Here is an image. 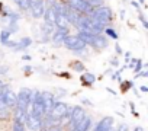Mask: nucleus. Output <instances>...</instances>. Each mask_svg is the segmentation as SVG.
<instances>
[{"label": "nucleus", "instance_id": "obj_1", "mask_svg": "<svg viewBox=\"0 0 148 131\" xmlns=\"http://www.w3.org/2000/svg\"><path fill=\"white\" fill-rule=\"evenodd\" d=\"M87 16H92V18L100 21L102 23H106V25H109V22L113 19V13H112L110 8H108V6H99V8L93 9V12Z\"/></svg>", "mask_w": 148, "mask_h": 131}, {"label": "nucleus", "instance_id": "obj_2", "mask_svg": "<svg viewBox=\"0 0 148 131\" xmlns=\"http://www.w3.org/2000/svg\"><path fill=\"white\" fill-rule=\"evenodd\" d=\"M62 44H64L68 50H71V51H74V52H79V51H82V50L86 48V44H84L77 35H67V37L64 38Z\"/></svg>", "mask_w": 148, "mask_h": 131}, {"label": "nucleus", "instance_id": "obj_3", "mask_svg": "<svg viewBox=\"0 0 148 131\" xmlns=\"http://www.w3.org/2000/svg\"><path fill=\"white\" fill-rule=\"evenodd\" d=\"M86 111L82 106H74L73 109H70V128L77 127L84 118H86Z\"/></svg>", "mask_w": 148, "mask_h": 131}, {"label": "nucleus", "instance_id": "obj_4", "mask_svg": "<svg viewBox=\"0 0 148 131\" xmlns=\"http://www.w3.org/2000/svg\"><path fill=\"white\" fill-rule=\"evenodd\" d=\"M32 114L38 117H44V103H42V96L39 90H32Z\"/></svg>", "mask_w": 148, "mask_h": 131}, {"label": "nucleus", "instance_id": "obj_5", "mask_svg": "<svg viewBox=\"0 0 148 131\" xmlns=\"http://www.w3.org/2000/svg\"><path fill=\"white\" fill-rule=\"evenodd\" d=\"M68 8L77 10L79 13H84V15H90L93 12V8L86 2V0H68Z\"/></svg>", "mask_w": 148, "mask_h": 131}, {"label": "nucleus", "instance_id": "obj_6", "mask_svg": "<svg viewBox=\"0 0 148 131\" xmlns=\"http://www.w3.org/2000/svg\"><path fill=\"white\" fill-rule=\"evenodd\" d=\"M16 98H18L16 106H19V108H22V109H26L28 103H29L31 99H32V90L28 89V88H22V89L19 90V93L16 95ZM25 112H26V111H25Z\"/></svg>", "mask_w": 148, "mask_h": 131}, {"label": "nucleus", "instance_id": "obj_7", "mask_svg": "<svg viewBox=\"0 0 148 131\" xmlns=\"http://www.w3.org/2000/svg\"><path fill=\"white\" fill-rule=\"evenodd\" d=\"M70 109H68V105L65 103V102H61V101H55V103H54V106H52V109H51V112L48 114V115H51L52 118H55V119H61L67 112H68Z\"/></svg>", "mask_w": 148, "mask_h": 131}, {"label": "nucleus", "instance_id": "obj_8", "mask_svg": "<svg viewBox=\"0 0 148 131\" xmlns=\"http://www.w3.org/2000/svg\"><path fill=\"white\" fill-rule=\"evenodd\" d=\"M25 127L31 131H41L42 128V117H38V115H28L26 118V122H25Z\"/></svg>", "mask_w": 148, "mask_h": 131}, {"label": "nucleus", "instance_id": "obj_9", "mask_svg": "<svg viewBox=\"0 0 148 131\" xmlns=\"http://www.w3.org/2000/svg\"><path fill=\"white\" fill-rule=\"evenodd\" d=\"M41 96H42V103H44V115H48L55 103V96L51 93V92H41Z\"/></svg>", "mask_w": 148, "mask_h": 131}, {"label": "nucleus", "instance_id": "obj_10", "mask_svg": "<svg viewBox=\"0 0 148 131\" xmlns=\"http://www.w3.org/2000/svg\"><path fill=\"white\" fill-rule=\"evenodd\" d=\"M2 101H3V103L6 105V108H8V109L15 108V106H16V103H18V98H16V95H15L12 90H9V89L3 93Z\"/></svg>", "mask_w": 148, "mask_h": 131}, {"label": "nucleus", "instance_id": "obj_11", "mask_svg": "<svg viewBox=\"0 0 148 131\" xmlns=\"http://www.w3.org/2000/svg\"><path fill=\"white\" fill-rule=\"evenodd\" d=\"M112 127H113V118L112 117H105L102 121H99L95 131H109Z\"/></svg>", "mask_w": 148, "mask_h": 131}, {"label": "nucleus", "instance_id": "obj_12", "mask_svg": "<svg viewBox=\"0 0 148 131\" xmlns=\"http://www.w3.org/2000/svg\"><path fill=\"white\" fill-rule=\"evenodd\" d=\"M31 9V13L34 18H42L44 16V12H45V6H44V2H39V3H34L29 6Z\"/></svg>", "mask_w": 148, "mask_h": 131}, {"label": "nucleus", "instance_id": "obj_13", "mask_svg": "<svg viewBox=\"0 0 148 131\" xmlns=\"http://www.w3.org/2000/svg\"><path fill=\"white\" fill-rule=\"evenodd\" d=\"M108 44H109L108 38L100 34V35H96V37H95V39H93V42H92V47L96 48V50H102V48H106Z\"/></svg>", "mask_w": 148, "mask_h": 131}, {"label": "nucleus", "instance_id": "obj_14", "mask_svg": "<svg viewBox=\"0 0 148 131\" xmlns=\"http://www.w3.org/2000/svg\"><path fill=\"white\" fill-rule=\"evenodd\" d=\"M68 32H70L68 29H55L54 34H52V41H54L55 44H62L64 38H65L67 35H70Z\"/></svg>", "mask_w": 148, "mask_h": 131}, {"label": "nucleus", "instance_id": "obj_15", "mask_svg": "<svg viewBox=\"0 0 148 131\" xmlns=\"http://www.w3.org/2000/svg\"><path fill=\"white\" fill-rule=\"evenodd\" d=\"M44 21H45V23L55 26V12H54L52 6H49V8L45 9V12H44Z\"/></svg>", "mask_w": 148, "mask_h": 131}, {"label": "nucleus", "instance_id": "obj_16", "mask_svg": "<svg viewBox=\"0 0 148 131\" xmlns=\"http://www.w3.org/2000/svg\"><path fill=\"white\" fill-rule=\"evenodd\" d=\"M55 28L57 29H68V21L62 15H55Z\"/></svg>", "mask_w": 148, "mask_h": 131}, {"label": "nucleus", "instance_id": "obj_17", "mask_svg": "<svg viewBox=\"0 0 148 131\" xmlns=\"http://www.w3.org/2000/svg\"><path fill=\"white\" fill-rule=\"evenodd\" d=\"M26 118H28V115H26L25 109H22L19 106H15V121H19V122L25 124L26 122Z\"/></svg>", "mask_w": 148, "mask_h": 131}, {"label": "nucleus", "instance_id": "obj_18", "mask_svg": "<svg viewBox=\"0 0 148 131\" xmlns=\"http://www.w3.org/2000/svg\"><path fill=\"white\" fill-rule=\"evenodd\" d=\"M32 44V39L31 38H23V39H21L18 44H16V47H15V51H19V50H23V48H26V47H29Z\"/></svg>", "mask_w": 148, "mask_h": 131}, {"label": "nucleus", "instance_id": "obj_19", "mask_svg": "<svg viewBox=\"0 0 148 131\" xmlns=\"http://www.w3.org/2000/svg\"><path fill=\"white\" fill-rule=\"evenodd\" d=\"M13 2H15V5H16L21 10H28L29 6H31L29 0H13Z\"/></svg>", "mask_w": 148, "mask_h": 131}, {"label": "nucleus", "instance_id": "obj_20", "mask_svg": "<svg viewBox=\"0 0 148 131\" xmlns=\"http://www.w3.org/2000/svg\"><path fill=\"white\" fill-rule=\"evenodd\" d=\"M12 131H26V127H25V124H22V122H19V121H15V119H13Z\"/></svg>", "mask_w": 148, "mask_h": 131}, {"label": "nucleus", "instance_id": "obj_21", "mask_svg": "<svg viewBox=\"0 0 148 131\" xmlns=\"http://www.w3.org/2000/svg\"><path fill=\"white\" fill-rule=\"evenodd\" d=\"M10 34H12V32H9L8 29H3V31H2V34H0V41H2V42L5 44V42H6V41L9 39Z\"/></svg>", "mask_w": 148, "mask_h": 131}, {"label": "nucleus", "instance_id": "obj_22", "mask_svg": "<svg viewBox=\"0 0 148 131\" xmlns=\"http://www.w3.org/2000/svg\"><path fill=\"white\" fill-rule=\"evenodd\" d=\"M71 66H73V69L76 70V72H84V66L80 61H74Z\"/></svg>", "mask_w": 148, "mask_h": 131}, {"label": "nucleus", "instance_id": "obj_23", "mask_svg": "<svg viewBox=\"0 0 148 131\" xmlns=\"http://www.w3.org/2000/svg\"><path fill=\"white\" fill-rule=\"evenodd\" d=\"M105 32H106L109 37H112L113 39H118V34H116V32H115L112 28H106V29H105Z\"/></svg>", "mask_w": 148, "mask_h": 131}, {"label": "nucleus", "instance_id": "obj_24", "mask_svg": "<svg viewBox=\"0 0 148 131\" xmlns=\"http://www.w3.org/2000/svg\"><path fill=\"white\" fill-rule=\"evenodd\" d=\"M141 67H142V61H141V60H136V64H135V74L141 70Z\"/></svg>", "mask_w": 148, "mask_h": 131}, {"label": "nucleus", "instance_id": "obj_25", "mask_svg": "<svg viewBox=\"0 0 148 131\" xmlns=\"http://www.w3.org/2000/svg\"><path fill=\"white\" fill-rule=\"evenodd\" d=\"M115 131H128V125L122 122V124L119 125V128H118V130H115Z\"/></svg>", "mask_w": 148, "mask_h": 131}, {"label": "nucleus", "instance_id": "obj_26", "mask_svg": "<svg viewBox=\"0 0 148 131\" xmlns=\"http://www.w3.org/2000/svg\"><path fill=\"white\" fill-rule=\"evenodd\" d=\"M47 131H62V128H61L60 125H57V127H49V128H47Z\"/></svg>", "mask_w": 148, "mask_h": 131}, {"label": "nucleus", "instance_id": "obj_27", "mask_svg": "<svg viewBox=\"0 0 148 131\" xmlns=\"http://www.w3.org/2000/svg\"><path fill=\"white\" fill-rule=\"evenodd\" d=\"M139 21L142 22V25H144V28H148V23H147V21L144 19V16H142V15H139Z\"/></svg>", "mask_w": 148, "mask_h": 131}, {"label": "nucleus", "instance_id": "obj_28", "mask_svg": "<svg viewBox=\"0 0 148 131\" xmlns=\"http://www.w3.org/2000/svg\"><path fill=\"white\" fill-rule=\"evenodd\" d=\"M116 52H118V54H121V52H122V50H121L119 44H116Z\"/></svg>", "mask_w": 148, "mask_h": 131}, {"label": "nucleus", "instance_id": "obj_29", "mask_svg": "<svg viewBox=\"0 0 148 131\" xmlns=\"http://www.w3.org/2000/svg\"><path fill=\"white\" fill-rule=\"evenodd\" d=\"M31 2V5H34V3H39V2H44V0H29Z\"/></svg>", "mask_w": 148, "mask_h": 131}, {"label": "nucleus", "instance_id": "obj_30", "mask_svg": "<svg viewBox=\"0 0 148 131\" xmlns=\"http://www.w3.org/2000/svg\"><path fill=\"white\" fill-rule=\"evenodd\" d=\"M47 2L49 3V6H52V5H54L55 2H58V0H47Z\"/></svg>", "mask_w": 148, "mask_h": 131}, {"label": "nucleus", "instance_id": "obj_31", "mask_svg": "<svg viewBox=\"0 0 148 131\" xmlns=\"http://www.w3.org/2000/svg\"><path fill=\"white\" fill-rule=\"evenodd\" d=\"M112 64H113V66H118L119 63H118V60H116V58H113V60H112Z\"/></svg>", "mask_w": 148, "mask_h": 131}, {"label": "nucleus", "instance_id": "obj_32", "mask_svg": "<svg viewBox=\"0 0 148 131\" xmlns=\"http://www.w3.org/2000/svg\"><path fill=\"white\" fill-rule=\"evenodd\" d=\"M141 90H142V92H148V88H147V86H141Z\"/></svg>", "mask_w": 148, "mask_h": 131}, {"label": "nucleus", "instance_id": "obj_33", "mask_svg": "<svg viewBox=\"0 0 148 131\" xmlns=\"http://www.w3.org/2000/svg\"><path fill=\"white\" fill-rule=\"evenodd\" d=\"M134 131H144V128H142V127H135Z\"/></svg>", "mask_w": 148, "mask_h": 131}, {"label": "nucleus", "instance_id": "obj_34", "mask_svg": "<svg viewBox=\"0 0 148 131\" xmlns=\"http://www.w3.org/2000/svg\"><path fill=\"white\" fill-rule=\"evenodd\" d=\"M70 131H80V130H79V128H77V127H74V128H71V130H70Z\"/></svg>", "mask_w": 148, "mask_h": 131}]
</instances>
